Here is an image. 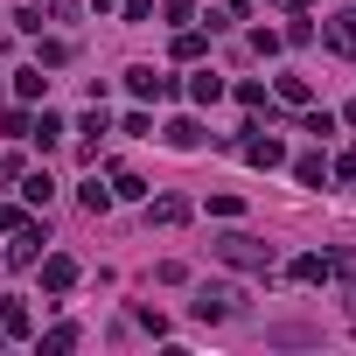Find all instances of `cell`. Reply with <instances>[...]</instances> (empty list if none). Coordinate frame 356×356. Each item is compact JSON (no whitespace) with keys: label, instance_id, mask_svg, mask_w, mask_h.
<instances>
[{"label":"cell","instance_id":"cell-1","mask_svg":"<svg viewBox=\"0 0 356 356\" xmlns=\"http://www.w3.org/2000/svg\"><path fill=\"white\" fill-rule=\"evenodd\" d=\"M217 259L224 266H245V273H273V245L252 238V231H224L217 238Z\"/></svg>","mask_w":356,"mask_h":356},{"label":"cell","instance_id":"cell-2","mask_svg":"<svg viewBox=\"0 0 356 356\" xmlns=\"http://www.w3.org/2000/svg\"><path fill=\"white\" fill-rule=\"evenodd\" d=\"M238 300H245L238 286H203V293H196V321H231Z\"/></svg>","mask_w":356,"mask_h":356},{"label":"cell","instance_id":"cell-3","mask_svg":"<svg viewBox=\"0 0 356 356\" xmlns=\"http://www.w3.org/2000/svg\"><path fill=\"white\" fill-rule=\"evenodd\" d=\"M42 286H49V293H70V286H77V259H70V252H49V259H42Z\"/></svg>","mask_w":356,"mask_h":356},{"label":"cell","instance_id":"cell-4","mask_svg":"<svg viewBox=\"0 0 356 356\" xmlns=\"http://www.w3.org/2000/svg\"><path fill=\"white\" fill-rule=\"evenodd\" d=\"M245 161H252V168H280V161H286V147H280L273 133H259V126H252V140H245Z\"/></svg>","mask_w":356,"mask_h":356},{"label":"cell","instance_id":"cell-5","mask_svg":"<svg viewBox=\"0 0 356 356\" xmlns=\"http://www.w3.org/2000/svg\"><path fill=\"white\" fill-rule=\"evenodd\" d=\"M126 91H133V98H175V84H168L161 70H126Z\"/></svg>","mask_w":356,"mask_h":356},{"label":"cell","instance_id":"cell-6","mask_svg":"<svg viewBox=\"0 0 356 356\" xmlns=\"http://www.w3.org/2000/svg\"><path fill=\"white\" fill-rule=\"evenodd\" d=\"M147 217H154V224H168V231H175V224H189V196H154V210H147Z\"/></svg>","mask_w":356,"mask_h":356},{"label":"cell","instance_id":"cell-7","mask_svg":"<svg viewBox=\"0 0 356 356\" xmlns=\"http://www.w3.org/2000/svg\"><path fill=\"white\" fill-rule=\"evenodd\" d=\"M328 49H342V56H356V8L328 22Z\"/></svg>","mask_w":356,"mask_h":356},{"label":"cell","instance_id":"cell-8","mask_svg":"<svg viewBox=\"0 0 356 356\" xmlns=\"http://www.w3.org/2000/svg\"><path fill=\"white\" fill-rule=\"evenodd\" d=\"M328 273H335V259H321V252L293 259V280H300V286H314V280H328Z\"/></svg>","mask_w":356,"mask_h":356},{"label":"cell","instance_id":"cell-9","mask_svg":"<svg viewBox=\"0 0 356 356\" xmlns=\"http://www.w3.org/2000/svg\"><path fill=\"white\" fill-rule=\"evenodd\" d=\"M168 147H182V154L203 147V126H196V119H175V126H168Z\"/></svg>","mask_w":356,"mask_h":356},{"label":"cell","instance_id":"cell-10","mask_svg":"<svg viewBox=\"0 0 356 356\" xmlns=\"http://www.w3.org/2000/svg\"><path fill=\"white\" fill-rule=\"evenodd\" d=\"M49 196H56V182H49V175H22V203H35V210H42Z\"/></svg>","mask_w":356,"mask_h":356},{"label":"cell","instance_id":"cell-11","mask_svg":"<svg viewBox=\"0 0 356 356\" xmlns=\"http://www.w3.org/2000/svg\"><path fill=\"white\" fill-rule=\"evenodd\" d=\"M293 182H300V189H321V154H300V161H293Z\"/></svg>","mask_w":356,"mask_h":356},{"label":"cell","instance_id":"cell-12","mask_svg":"<svg viewBox=\"0 0 356 356\" xmlns=\"http://www.w3.org/2000/svg\"><path fill=\"white\" fill-rule=\"evenodd\" d=\"M119 196H126V203H140V196H147V182H140V175H126V168H119V175H112V203H119Z\"/></svg>","mask_w":356,"mask_h":356},{"label":"cell","instance_id":"cell-13","mask_svg":"<svg viewBox=\"0 0 356 356\" xmlns=\"http://www.w3.org/2000/svg\"><path fill=\"white\" fill-rule=\"evenodd\" d=\"M0 328H8V335H29V300H8V307H0Z\"/></svg>","mask_w":356,"mask_h":356},{"label":"cell","instance_id":"cell-14","mask_svg":"<svg viewBox=\"0 0 356 356\" xmlns=\"http://www.w3.org/2000/svg\"><path fill=\"white\" fill-rule=\"evenodd\" d=\"M189 98H196V105H217V98H224V77H210V70H203V77L189 84Z\"/></svg>","mask_w":356,"mask_h":356},{"label":"cell","instance_id":"cell-15","mask_svg":"<svg viewBox=\"0 0 356 356\" xmlns=\"http://www.w3.org/2000/svg\"><path fill=\"white\" fill-rule=\"evenodd\" d=\"M15 91H22V98H42V91H49V77H42V63H35V70H22V77H15Z\"/></svg>","mask_w":356,"mask_h":356},{"label":"cell","instance_id":"cell-16","mask_svg":"<svg viewBox=\"0 0 356 356\" xmlns=\"http://www.w3.org/2000/svg\"><path fill=\"white\" fill-rule=\"evenodd\" d=\"M77 196H84V210H91V217H98V210H112V189H98V182H84Z\"/></svg>","mask_w":356,"mask_h":356},{"label":"cell","instance_id":"cell-17","mask_svg":"<svg viewBox=\"0 0 356 356\" xmlns=\"http://www.w3.org/2000/svg\"><path fill=\"white\" fill-rule=\"evenodd\" d=\"M42 349H77V328H70V321H56V328L42 335Z\"/></svg>","mask_w":356,"mask_h":356},{"label":"cell","instance_id":"cell-18","mask_svg":"<svg viewBox=\"0 0 356 356\" xmlns=\"http://www.w3.org/2000/svg\"><path fill=\"white\" fill-rule=\"evenodd\" d=\"M280 98L286 105H307V77H280Z\"/></svg>","mask_w":356,"mask_h":356},{"label":"cell","instance_id":"cell-19","mask_svg":"<svg viewBox=\"0 0 356 356\" xmlns=\"http://www.w3.org/2000/svg\"><path fill=\"white\" fill-rule=\"evenodd\" d=\"M0 224H22V210H8V203H0Z\"/></svg>","mask_w":356,"mask_h":356},{"label":"cell","instance_id":"cell-20","mask_svg":"<svg viewBox=\"0 0 356 356\" xmlns=\"http://www.w3.org/2000/svg\"><path fill=\"white\" fill-rule=\"evenodd\" d=\"M342 119H349V126H356V98H349V112H342Z\"/></svg>","mask_w":356,"mask_h":356},{"label":"cell","instance_id":"cell-21","mask_svg":"<svg viewBox=\"0 0 356 356\" xmlns=\"http://www.w3.org/2000/svg\"><path fill=\"white\" fill-rule=\"evenodd\" d=\"M91 8H119V0H91Z\"/></svg>","mask_w":356,"mask_h":356},{"label":"cell","instance_id":"cell-22","mask_svg":"<svg viewBox=\"0 0 356 356\" xmlns=\"http://www.w3.org/2000/svg\"><path fill=\"white\" fill-rule=\"evenodd\" d=\"M349 314H356V286H349Z\"/></svg>","mask_w":356,"mask_h":356}]
</instances>
